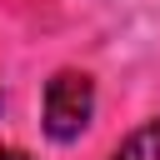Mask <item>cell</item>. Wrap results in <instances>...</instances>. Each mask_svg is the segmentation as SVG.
Returning a JSON list of instances; mask_svg holds the SVG:
<instances>
[{"instance_id": "3957f363", "label": "cell", "mask_w": 160, "mask_h": 160, "mask_svg": "<svg viewBox=\"0 0 160 160\" xmlns=\"http://www.w3.org/2000/svg\"><path fill=\"white\" fill-rule=\"evenodd\" d=\"M0 160H30L25 150H0Z\"/></svg>"}, {"instance_id": "7a4b0ae2", "label": "cell", "mask_w": 160, "mask_h": 160, "mask_svg": "<svg viewBox=\"0 0 160 160\" xmlns=\"http://www.w3.org/2000/svg\"><path fill=\"white\" fill-rule=\"evenodd\" d=\"M110 160H160V120H145L140 130H130Z\"/></svg>"}, {"instance_id": "6da1fadb", "label": "cell", "mask_w": 160, "mask_h": 160, "mask_svg": "<svg viewBox=\"0 0 160 160\" xmlns=\"http://www.w3.org/2000/svg\"><path fill=\"white\" fill-rule=\"evenodd\" d=\"M95 115V85L85 70H55L45 80V135L50 140H80Z\"/></svg>"}]
</instances>
